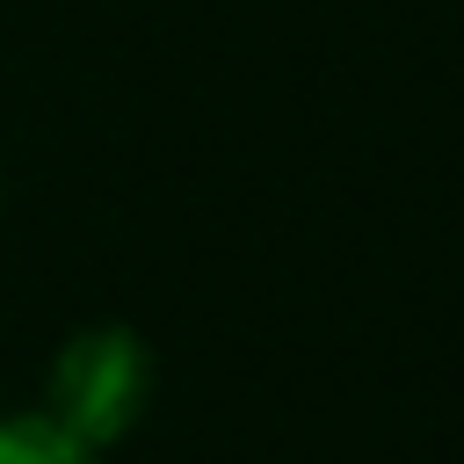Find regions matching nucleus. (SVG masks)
Segmentation results:
<instances>
[{
    "label": "nucleus",
    "instance_id": "nucleus-1",
    "mask_svg": "<svg viewBox=\"0 0 464 464\" xmlns=\"http://www.w3.org/2000/svg\"><path fill=\"white\" fill-rule=\"evenodd\" d=\"M145 399H152V355H145V341L130 326H87V334H72L51 355L36 413H51L87 450H116L138 428Z\"/></svg>",
    "mask_w": 464,
    "mask_h": 464
},
{
    "label": "nucleus",
    "instance_id": "nucleus-2",
    "mask_svg": "<svg viewBox=\"0 0 464 464\" xmlns=\"http://www.w3.org/2000/svg\"><path fill=\"white\" fill-rule=\"evenodd\" d=\"M0 464H102V450L65 435L51 413H0Z\"/></svg>",
    "mask_w": 464,
    "mask_h": 464
}]
</instances>
